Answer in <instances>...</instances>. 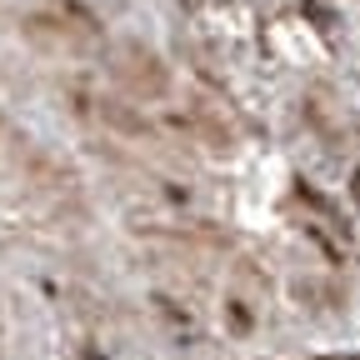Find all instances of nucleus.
Masks as SVG:
<instances>
[{"instance_id": "1", "label": "nucleus", "mask_w": 360, "mask_h": 360, "mask_svg": "<svg viewBox=\"0 0 360 360\" xmlns=\"http://www.w3.org/2000/svg\"><path fill=\"white\" fill-rule=\"evenodd\" d=\"M350 186H355V195H360V170H355V180H350Z\"/></svg>"}, {"instance_id": "2", "label": "nucleus", "mask_w": 360, "mask_h": 360, "mask_svg": "<svg viewBox=\"0 0 360 360\" xmlns=\"http://www.w3.org/2000/svg\"><path fill=\"white\" fill-rule=\"evenodd\" d=\"M326 360H335V355H326Z\"/></svg>"}]
</instances>
